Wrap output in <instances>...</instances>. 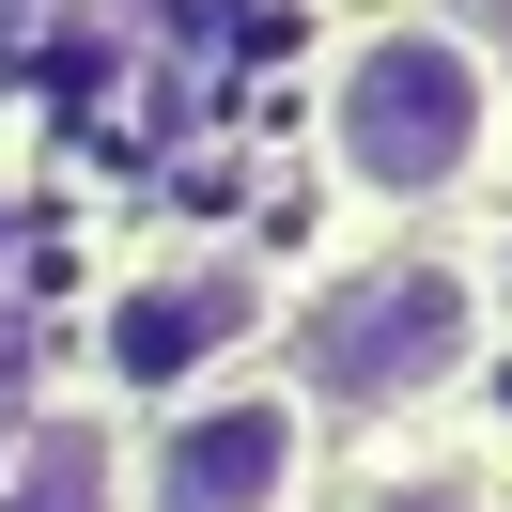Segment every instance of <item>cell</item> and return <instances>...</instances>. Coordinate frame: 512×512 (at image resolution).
Returning <instances> with one entry per match:
<instances>
[{
    "mask_svg": "<svg viewBox=\"0 0 512 512\" xmlns=\"http://www.w3.org/2000/svg\"><path fill=\"white\" fill-rule=\"evenodd\" d=\"M326 156H342L373 202H435V187H466V171L497 156V63H481L466 32H435V16L357 32L342 78H326Z\"/></svg>",
    "mask_w": 512,
    "mask_h": 512,
    "instance_id": "obj_1",
    "label": "cell"
},
{
    "mask_svg": "<svg viewBox=\"0 0 512 512\" xmlns=\"http://www.w3.org/2000/svg\"><path fill=\"white\" fill-rule=\"evenodd\" d=\"M466 357H481V295L450 264H373L311 311V388H342V404H435Z\"/></svg>",
    "mask_w": 512,
    "mask_h": 512,
    "instance_id": "obj_2",
    "label": "cell"
},
{
    "mask_svg": "<svg viewBox=\"0 0 512 512\" xmlns=\"http://www.w3.org/2000/svg\"><path fill=\"white\" fill-rule=\"evenodd\" d=\"M295 481H311V404L295 388H202V404H171L140 512H280Z\"/></svg>",
    "mask_w": 512,
    "mask_h": 512,
    "instance_id": "obj_3",
    "label": "cell"
},
{
    "mask_svg": "<svg viewBox=\"0 0 512 512\" xmlns=\"http://www.w3.org/2000/svg\"><path fill=\"white\" fill-rule=\"evenodd\" d=\"M264 326V280H249V249H187V264H156V280H125V311H109V388H187V373H218L233 342Z\"/></svg>",
    "mask_w": 512,
    "mask_h": 512,
    "instance_id": "obj_4",
    "label": "cell"
},
{
    "mask_svg": "<svg viewBox=\"0 0 512 512\" xmlns=\"http://www.w3.org/2000/svg\"><path fill=\"white\" fill-rule=\"evenodd\" d=\"M0 512H125V450H109L94 419H32V450H16V481H0Z\"/></svg>",
    "mask_w": 512,
    "mask_h": 512,
    "instance_id": "obj_5",
    "label": "cell"
},
{
    "mask_svg": "<svg viewBox=\"0 0 512 512\" xmlns=\"http://www.w3.org/2000/svg\"><path fill=\"white\" fill-rule=\"evenodd\" d=\"M373 512H466V497H450V481H388Z\"/></svg>",
    "mask_w": 512,
    "mask_h": 512,
    "instance_id": "obj_6",
    "label": "cell"
},
{
    "mask_svg": "<svg viewBox=\"0 0 512 512\" xmlns=\"http://www.w3.org/2000/svg\"><path fill=\"white\" fill-rule=\"evenodd\" d=\"M497 311H512V249H497Z\"/></svg>",
    "mask_w": 512,
    "mask_h": 512,
    "instance_id": "obj_7",
    "label": "cell"
}]
</instances>
